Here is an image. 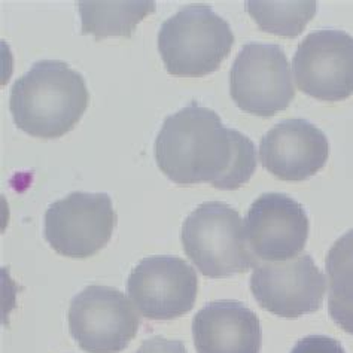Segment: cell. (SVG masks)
<instances>
[{
	"mask_svg": "<svg viewBox=\"0 0 353 353\" xmlns=\"http://www.w3.org/2000/svg\"><path fill=\"white\" fill-rule=\"evenodd\" d=\"M155 161L178 185L233 191L255 173L256 150L248 136L222 124L215 110L192 101L165 118L155 139Z\"/></svg>",
	"mask_w": 353,
	"mask_h": 353,
	"instance_id": "1",
	"label": "cell"
},
{
	"mask_svg": "<svg viewBox=\"0 0 353 353\" xmlns=\"http://www.w3.org/2000/svg\"><path fill=\"white\" fill-rule=\"evenodd\" d=\"M87 83L60 60H42L14 82L9 109L15 125L39 139H59L73 130L88 108Z\"/></svg>",
	"mask_w": 353,
	"mask_h": 353,
	"instance_id": "2",
	"label": "cell"
},
{
	"mask_svg": "<svg viewBox=\"0 0 353 353\" xmlns=\"http://www.w3.org/2000/svg\"><path fill=\"white\" fill-rule=\"evenodd\" d=\"M234 45L230 24L206 5H190L161 24L158 51L167 72L203 78L216 72Z\"/></svg>",
	"mask_w": 353,
	"mask_h": 353,
	"instance_id": "3",
	"label": "cell"
},
{
	"mask_svg": "<svg viewBox=\"0 0 353 353\" xmlns=\"http://www.w3.org/2000/svg\"><path fill=\"white\" fill-rule=\"evenodd\" d=\"M181 239L185 254L206 277H231L258 265L240 213L227 203L200 204L185 219Z\"/></svg>",
	"mask_w": 353,
	"mask_h": 353,
	"instance_id": "4",
	"label": "cell"
},
{
	"mask_svg": "<svg viewBox=\"0 0 353 353\" xmlns=\"http://www.w3.org/2000/svg\"><path fill=\"white\" fill-rule=\"evenodd\" d=\"M230 94L250 115L273 117L290 106L295 88L282 46L246 43L230 72Z\"/></svg>",
	"mask_w": 353,
	"mask_h": 353,
	"instance_id": "5",
	"label": "cell"
},
{
	"mask_svg": "<svg viewBox=\"0 0 353 353\" xmlns=\"http://www.w3.org/2000/svg\"><path fill=\"white\" fill-rule=\"evenodd\" d=\"M117 225L112 199L105 192H72L45 212V240L55 252L85 259L103 249Z\"/></svg>",
	"mask_w": 353,
	"mask_h": 353,
	"instance_id": "6",
	"label": "cell"
},
{
	"mask_svg": "<svg viewBox=\"0 0 353 353\" xmlns=\"http://www.w3.org/2000/svg\"><path fill=\"white\" fill-rule=\"evenodd\" d=\"M70 336L88 353H119L132 341L141 319L125 294L91 285L73 296L68 313Z\"/></svg>",
	"mask_w": 353,
	"mask_h": 353,
	"instance_id": "7",
	"label": "cell"
},
{
	"mask_svg": "<svg viewBox=\"0 0 353 353\" xmlns=\"http://www.w3.org/2000/svg\"><path fill=\"white\" fill-rule=\"evenodd\" d=\"M127 294L143 318L172 321L191 312L196 304L197 273L179 256H148L130 273Z\"/></svg>",
	"mask_w": 353,
	"mask_h": 353,
	"instance_id": "8",
	"label": "cell"
},
{
	"mask_svg": "<svg viewBox=\"0 0 353 353\" xmlns=\"http://www.w3.org/2000/svg\"><path fill=\"white\" fill-rule=\"evenodd\" d=\"M296 85L313 99L341 101L353 94V36L343 30H318L295 51Z\"/></svg>",
	"mask_w": 353,
	"mask_h": 353,
	"instance_id": "9",
	"label": "cell"
},
{
	"mask_svg": "<svg viewBox=\"0 0 353 353\" xmlns=\"http://www.w3.org/2000/svg\"><path fill=\"white\" fill-rule=\"evenodd\" d=\"M325 290V276L309 254L288 261L258 264L250 276V292L258 304L283 319H296L319 310Z\"/></svg>",
	"mask_w": 353,
	"mask_h": 353,
	"instance_id": "10",
	"label": "cell"
},
{
	"mask_svg": "<svg viewBox=\"0 0 353 353\" xmlns=\"http://www.w3.org/2000/svg\"><path fill=\"white\" fill-rule=\"evenodd\" d=\"M246 243L256 259L288 261L299 255L309 237V218L304 208L282 192L259 196L245 218Z\"/></svg>",
	"mask_w": 353,
	"mask_h": 353,
	"instance_id": "11",
	"label": "cell"
},
{
	"mask_svg": "<svg viewBox=\"0 0 353 353\" xmlns=\"http://www.w3.org/2000/svg\"><path fill=\"white\" fill-rule=\"evenodd\" d=\"M330 142L321 128L309 121L285 119L263 136L259 160L277 179L300 182L323 169Z\"/></svg>",
	"mask_w": 353,
	"mask_h": 353,
	"instance_id": "12",
	"label": "cell"
},
{
	"mask_svg": "<svg viewBox=\"0 0 353 353\" xmlns=\"http://www.w3.org/2000/svg\"><path fill=\"white\" fill-rule=\"evenodd\" d=\"M192 337L199 353H259L263 332L258 316L243 303L221 300L194 316Z\"/></svg>",
	"mask_w": 353,
	"mask_h": 353,
	"instance_id": "13",
	"label": "cell"
},
{
	"mask_svg": "<svg viewBox=\"0 0 353 353\" xmlns=\"http://www.w3.org/2000/svg\"><path fill=\"white\" fill-rule=\"evenodd\" d=\"M77 6L82 34H92L96 39L132 38L137 24L155 11L151 0H81Z\"/></svg>",
	"mask_w": 353,
	"mask_h": 353,
	"instance_id": "14",
	"label": "cell"
},
{
	"mask_svg": "<svg viewBox=\"0 0 353 353\" xmlns=\"http://www.w3.org/2000/svg\"><path fill=\"white\" fill-rule=\"evenodd\" d=\"M325 268L330 282V316L341 330L353 336V230L331 246Z\"/></svg>",
	"mask_w": 353,
	"mask_h": 353,
	"instance_id": "15",
	"label": "cell"
},
{
	"mask_svg": "<svg viewBox=\"0 0 353 353\" xmlns=\"http://www.w3.org/2000/svg\"><path fill=\"white\" fill-rule=\"evenodd\" d=\"M245 6L259 29L290 39L301 34L318 11L314 0H249Z\"/></svg>",
	"mask_w": 353,
	"mask_h": 353,
	"instance_id": "16",
	"label": "cell"
},
{
	"mask_svg": "<svg viewBox=\"0 0 353 353\" xmlns=\"http://www.w3.org/2000/svg\"><path fill=\"white\" fill-rule=\"evenodd\" d=\"M291 353H346L341 343L327 336H309L301 339Z\"/></svg>",
	"mask_w": 353,
	"mask_h": 353,
	"instance_id": "17",
	"label": "cell"
},
{
	"mask_svg": "<svg viewBox=\"0 0 353 353\" xmlns=\"http://www.w3.org/2000/svg\"><path fill=\"white\" fill-rule=\"evenodd\" d=\"M134 353H188L187 347L179 340H167L164 337L155 336L142 343Z\"/></svg>",
	"mask_w": 353,
	"mask_h": 353,
	"instance_id": "18",
	"label": "cell"
}]
</instances>
